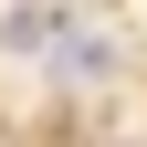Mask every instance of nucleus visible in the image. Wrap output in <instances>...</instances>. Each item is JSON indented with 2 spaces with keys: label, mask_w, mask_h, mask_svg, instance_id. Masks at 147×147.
<instances>
[{
  "label": "nucleus",
  "mask_w": 147,
  "mask_h": 147,
  "mask_svg": "<svg viewBox=\"0 0 147 147\" xmlns=\"http://www.w3.org/2000/svg\"><path fill=\"white\" fill-rule=\"evenodd\" d=\"M53 74H63V84H105V74H116V42H95V32H53Z\"/></svg>",
  "instance_id": "1"
},
{
  "label": "nucleus",
  "mask_w": 147,
  "mask_h": 147,
  "mask_svg": "<svg viewBox=\"0 0 147 147\" xmlns=\"http://www.w3.org/2000/svg\"><path fill=\"white\" fill-rule=\"evenodd\" d=\"M53 32H63V21H53V11H11V21H0V42H11V53H42Z\"/></svg>",
  "instance_id": "2"
}]
</instances>
